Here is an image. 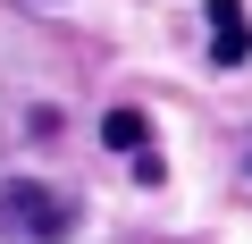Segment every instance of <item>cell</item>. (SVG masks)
Returning a JSON list of instances; mask_svg holds the SVG:
<instances>
[{"instance_id": "3957f363", "label": "cell", "mask_w": 252, "mask_h": 244, "mask_svg": "<svg viewBox=\"0 0 252 244\" xmlns=\"http://www.w3.org/2000/svg\"><path fill=\"white\" fill-rule=\"evenodd\" d=\"M101 143L109 152H143V109H109L101 118Z\"/></svg>"}, {"instance_id": "7a4b0ae2", "label": "cell", "mask_w": 252, "mask_h": 244, "mask_svg": "<svg viewBox=\"0 0 252 244\" xmlns=\"http://www.w3.org/2000/svg\"><path fill=\"white\" fill-rule=\"evenodd\" d=\"M202 26H210V59H219V68H244V59H252V17H244V0H210Z\"/></svg>"}, {"instance_id": "6da1fadb", "label": "cell", "mask_w": 252, "mask_h": 244, "mask_svg": "<svg viewBox=\"0 0 252 244\" xmlns=\"http://www.w3.org/2000/svg\"><path fill=\"white\" fill-rule=\"evenodd\" d=\"M67 227H76L67 194H51L34 177H0V236L9 244H67Z\"/></svg>"}]
</instances>
